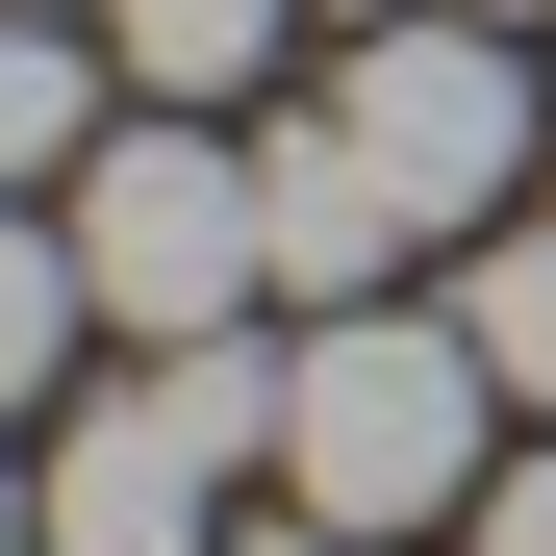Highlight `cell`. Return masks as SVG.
<instances>
[{"label":"cell","instance_id":"obj_8","mask_svg":"<svg viewBox=\"0 0 556 556\" xmlns=\"http://www.w3.org/2000/svg\"><path fill=\"white\" fill-rule=\"evenodd\" d=\"M278 26H329V0H102V51L152 76V102H228V76H253Z\"/></svg>","mask_w":556,"mask_h":556},{"label":"cell","instance_id":"obj_4","mask_svg":"<svg viewBox=\"0 0 556 556\" xmlns=\"http://www.w3.org/2000/svg\"><path fill=\"white\" fill-rule=\"evenodd\" d=\"M228 481H253V455L177 405V380H102V405L51 430V556H228Z\"/></svg>","mask_w":556,"mask_h":556},{"label":"cell","instance_id":"obj_13","mask_svg":"<svg viewBox=\"0 0 556 556\" xmlns=\"http://www.w3.org/2000/svg\"><path fill=\"white\" fill-rule=\"evenodd\" d=\"M329 26H405V0H329Z\"/></svg>","mask_w":556,"mask_h":556},{"label":"cell","instance_id":"obj_10","mask_svg":"<svg viewBox=\"0 0 556 556\" xmlns=\"http://www.w3.org/2000/svg\"><path fill=\"white\" fill-rule=\"evenodd\" d=\"M455 556H556V455H531V481H481V531H455Z\"/></svg>","mask_w":556,"mask_h":556},{"label":"cell","instance_id":"obj_6","mask_svg":"<svg viewBox=\"0 0 556 556\" xmlns=\"http://www.w3.org/2000/svg\"><path fill=\"white\" fill-rule=\"evenodd\" d=\"M102 0H0V203H51L76 152H102Z\"/></svg>","mask_w":556,"mask_h":556},{"label":"cell","instance_id":"obj_14","mask_svg":"<svg viewBox=\"0 0 556 556\" xmlns=\"http://www.w3.org/2000/svg\"><path fill=\"white\" fill-rule=\"evenodd\" d=\"M506 26H531V0H506Z\"/></svg>","mask_w":556,"mask_h":556},{"label":"cell","instance_id":"obj_11","mask_svg":"<svg viewBox=\"0 0 556 556\" xmlns=\"http://www.w3.org/2000/svg\"><path fill=\"white\" fill-rule=\"evenodd\" d=\"M228 556H380V531H329V506H278V531H228Z\"/></svg>","mask_w":556,"mask_h":556},{"label":"cell","instance_id":"obj_7","mask_svg":"<svg viewBox=\"0 0 556 556\" xmlns=\"http://www.w3.org/2000/svg\"><path fill=\"white\" fill-rule=\"evenodd\" d=\"M102 329V253H76V203H0V405H51V354Z\"/></svg>","mask_w":556,"mask_h":556},{"label":"cell","instance_id":"obj_9","mask_svg":"<svg viewBox=\"0 0 556 556\" xmlns=\"http://www.w3.org/2000/svg\"><path fill=\"white\" fill-rule=\"evenodd\" d=\"M455 329H481V380H506V405H556V203L455 253Z\"/></svg>","mask_w":556,"mask_h":556},{"label":"cell","instance_id":"obj_2","mask_svg":"<svg viewBox=\"0 0 556 556\" xmlns=\"http://www.w3.org/2000/svg\"><path fill=\"white\" fill-rule=\"evenodd\" d=\"M329 127L405 177V228H506V203H556V102L506 76V0H405V26H354Z\"/></svg>","mask_w":556,"mask_h":556},{"label":"cell","instance_id":"obj_1","mask_svg":"<svg viewBox=\"0 0 556 556\" xmlns=\"http://www.w3.org/2000/svg\"><path fill=\"white\" fill-rule=\"evenodd\" d=\"M481 329L455 304H304V405H278V506L329 531H455V481H481Z\"/></svg>","mask_w":556,"mask_h":556},{"label":"cell","instance_id":"obj_3","mask_svg":"<svg viewBox=\"0 0 556 556\" xmlns=\"http://www.w3.org/2000/svg\"><path fill=\"white\" fill-rule=\"evenodd\" d=\"M76 253H102V329H253L278 304V228H253V127H203V102H177V127H102V152H76Z\"/></svg>","mask_w":556,"mask_h":556},{"label":"cell","instance_id":"obj_12","mask_svg":"<svg viewBox=\"0 0 556 556\" xmlns=\"http://www.w3.org/2000/svg\"><path fill=\"white\" fill-rule=\"evenodd\" d=\"M0 556H51V481H26V455H0Z\"/></svg>","mask_w":556,"mask_h":556},{"label":"cell","instance_id":"obj_5","mask_svg":"<svg viewBox=\"0 0 556 556\" xmlns=\"http://www.w3.org/2000/svg\"><path fill=\"white\" fill-rule=\"evenodd\" d=\"M253 228H278V304H380L405 278V177L354 127H253Z\"/></svg>","mask_w":556,"mask_h":556}]
</instances>
